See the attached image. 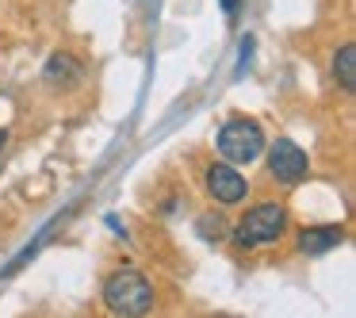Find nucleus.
Listing matches in <instances>:
<instances>
[{"instance_id": "obj_1", "label": "nucleus", "mask_w": 356, "mask_h": 318, "mask_svg": "<svg viewBox=\"0 0 356 318\" xmlns=\"http://www.w3.org/2000/svg\"><path fill=\"white\" fill-rule=\"evenodd\" d=\"M104 303L111 315H146L154 307V284L138 269H119L104 284Z\"/></svg>"}, {"instance_id": "obj_2", "label": "nucleus", "mask_w": 356, "mask_h": 318, "mask_svg": "<svg viewBox=\"0 0 356 318\" xmlns=\"http://www.w3.org/2000/svg\"><path fill=\"white\" fill-rule=\"evenodd\" d=\"M287 230V211L280 207V203H261V207H253L245 218L238 223V241L241 246H272V241H280Z\"/></svg>"}, {"instance_id": "obj_3", "label": "nucleus", "mask_w": 356, "mask_h": 318, "mask_svg": "<svg viewBox=\"0 0 356 318\" xmlns=\"http://www.w3.org/2000/svg\"><path fill=\"white\" fill-rule=\"evenodd\" d=\"M218 150H222L226 161L249 165L253 157H261L264 134L253 119H230V123H222V131H218Z\"/></svg>"}, {"instance_id": "obj_4", "label": "nucleus", "mask_w": 356, "mask_h": 318, "mask_svg": "<svg viewBox=\"0 0 356 318\" xmlns=\"http://www.w3.org/2000/svg\"><path fill=\"white\" fill-rule=\"evenodd\" d=\"M268 169L280 184H299V180H307L310 165H307V154H302L291 138H276V146H272V154H268Z\"/></svg>"}, {"instance_id": "obj_5", "label": "nucleus", "mask_w": 356, "mask_h": 318, "mask_svg": "<svg viewBox=\"0 0 356 318\" xmlns=\"http://www.w3.org/2000/svg\"><path fill=\"white\" fill-rule=\"evenodd\" d=\"M207 192L215 196L218 203H241L245 200V192H249V184H245V177H241L238 169H230L226 161H218V165H211L207 169Z\"/></svg>"}, {"instance_id": "obj_6", "label": "nucleus", "mask_w": 356, "mask_h": 318, "mask_svg": "<svg viewBox=\"0 0 356 318\" xmlns=\"http://www.w3.org/2000/svg\"><path fill=\"white\" fill-rule=\"evenodd\" d=\"M42 77H47V85L54 88V93H70V88L81 85V77H85V65H81L73 54H54V58L47 62V70H42Z\"/></svg>"}, {"instance_id": "obj_7", "label": "nucleus", "mask_w": 356, "mask_h": 318, "mask_svg": "<svg viewBox=\"0 0 356 318\" xmlns=\"http://www.w3.org/2000/svg\"><path fill=\"white\" fill-rule=\"evenodd\" d=\"M341 226H310V230L299 234V249L302 253H325V249L341 246Z\"/></svg>"}, {"instance_id": "obj_8", "label": "nucleus", "mask_w": 356, "mask_h": 318, "mask_svg": "<svg viewBox=\"0 0 356 318\" xmlns=\"http://www.w3.org/2000/svg\"><path fill=\"white\" fill-rule=\"evenodd\" d=\"M333 77H337V85L345 88V93L356 88V47L353 42H345V47L337 50V58H333Z\"/></svg>"}, {"instance_id": "obj_9", "label": "nucleus", "mask_w": 356, "mask_h": 318, "mask_svg": "<svg viewBox=\"0 0 356 318\" xmlns=\"http://www.w3.org/2000/svg\"><path fill=\"white\" fill-rule=\"evenodd\" d=\"M200 230H203V238H222V218H200Z\"/></svg>"}, {"instance_id": "obj_10", "label": "nucleus", "mask_w": 356, "mask_h": 318, "mask_svg": "<svg viewBox=\"0 0 356 318\" xmlns=\"http://www.w3.org/2000/svg\"><path fill=\"white\" fill-rule=\"evenodd\" d=\"M222 12H226V16H238V12H241V0H222Z\"/></svg>"}, {"instance_id": "obj_11", "label": "nucleus", "mask_w": 356, "mask_h": 318, "mask_svg": "<svg viewBox=\"0 0 356 318\" xmlns=\"http://www.w3.org/2000/svg\"><path fill=\"white\" fill-rule=\"evenodd\" d=\"M0 150H4V131H0Z\"/></svg>"}]
</instances>
